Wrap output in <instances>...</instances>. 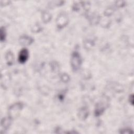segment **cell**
I'll return each mask as SVG.
<instances>
[{"label":"cell","instance_id":"6da1fadb","mask_svg":"<svg viewBox=\"0 0 134 134\" xmlns=\"http://www.w3.org/2000/svg\"><path fill=\"white\" fill-rule=\"evenodd\" d=\"M82 63V59L79 52L75 51L72 52L71 57V65L72 70L76 71L79 69Z\"/></svg>","mask_w":134,"mask_h":134},{"label":"cell","instance_id":"7a4b0ae2","mask_svg":"<svg viewBox=\"0 0 134 134\" xmlns=\"http://www.w3.org/2000/svg\"><path fill=\"white\" fill-rule=\"evenodd\" d=\"M23 107V104L20 102L16 103L11 105L8 108V116L12 119L17 117Z\"/></svg>","mask_w":134,"mask_h":134},{"label":"cell","instance_id":"3957f363","mask_svg":"<svg viewBox=\"0 0 134 134\" xmlns=\"http://www.w3.org/2000/svg\"><path fill=\"white\" fill-rule=\"evenodd\" d=\"M68 18L64 13H61L57 17L56 23L58 28L61 29L65 27L68 23Z\"/></svg>","mask_w":134,"mask_h":134},{"label":"cell","instance_id":"277c9868","mask_svg":"<svg viewBox=\"0 0 134 134\" xmlns=\"http://www.w3.org/2000/svg\"><path fill=\"white\" fill-rule=\"evenodd\" d=\"M12 118H11L9 116H8L7 117H4L1 122V133H5L6 131L7 130V129L10 127L11 124H12Z\"/></svg>","mask_w":134,"mask_h":134},{"label":"cell","instance_id":"5b68a950","mask_svg":"<svg viewBox=\"0 0 134 134\" xmlns=\"http://www.w3.org/2000/svg\"><path fill=\"white\" fill-rule=\"evenodd\" d=\"M29 57V52L26 48L22 49L18 55V61L20 63H24L28 60Z\"/></svg>","mask_w":134,"mask_h":134},{"label":"cell","instance_id":"8992f818","mask_svg":"<svg viewBox=\"0 0 134 134\" xmlns=\"http://www.w3.org/2000/svg\"><path fill=\"white\" fill-rule=\"evenodd\" d=\"M19 43L23 46H29L34 42V39L30 36L23 35L19 38Z\"/></svg>","mask_w":134,"mask_h":134},{"label":"cell","instance_id":"52a82bcc","mask_svg":"<svg viewBox=\"0 0 134 134\" xmlns=\"http://www.w3.org/2000/svg\"><path fill=\"white\" fill-rule=\"evenodd\" d=\"M88 110L86 107H82L79 109L78 115L80 118L81 119H85L88 115Z\"/></svg>","mask_w":134,"mask_h":134},{"label":"cell","instance_id":"ba28073f","mask_svg":"<svg viewBox=\"0 0 134 134\" xmlns=\"http://www.w3.org/2000/svg\"><path fill=\"white\" fill-rule=\"evenodd\" d=\"M5 58L7 63L8 65L10 66L14 62V55L13 53L10 51H8L5 54Z\"/></svg>","mask_w":134,"mask_h":134},{"label":"cell","instance_id":"9c48e42d","mask_svg":"<svg viewBox=\"0 0 134 134\" xmlns=\"http://www.w3.org/2000/svg\"><path fill=\"white\" fill-rule=\"evenodd\" d=\"M105 107L104 104L102 103H98L96 105V107L95 110V115L96 116L100 115L105 110Z\"/></svg>","mask_w":134,"mask_h":134},{"label":"cell","instance_id":"30bf717a","mask_svg":"<svg viewBox=\"0 0 134 134\" xmlns=\"http://www.w3.org/2000/svg\"><path fill=\"white\" fill-rule=\"evenodd\" d=\"M51 18V15L48 12H44L42 15V19L44 23L49 22Z\"/></svg>","mask_w":134,"mask_h":134},{"label":"cell","instance_id":"8fae6325","mask_svg":"<svg viewBox=\"0 0 134 134\" xmlns=\"http://www.w3.org/2000/svg\"><path fill=\"white\" fill-rule=\"evenodd\" d=\"M0 36H1V41L3 42L5 41L6 38V31L4 27H1V32H0Z\"/></svg>","mask_w":134,"mask_h":134},{"label":"cell","instance_id":"7c38bea8","mask_svg":"<svg viewBox=\"0 0 134 134\" xmlns=\"http://www.w3.org/2000/svg\"><path fill=\"white\" fill-rule=\"evenodd\" d=\"M90 20V21H91L92 24H96L99 20V17L97 15H92V17H91Z\"/></svg>","mask_w":134,"mask_h":134},{"label":"cell","instance_id":"4fadbf2b","mask_svg":"<svg viewBox=\"0 0 134 134\" xmlns=\"http://www.w3.org/2000/svg\"><path fill=\"white\" fill-rule=\"evenodd\" d=\"M41 30V27L40 25L38 24H36L33 27L31 28V30L32 32H38Z\"/></svg>","mask_w":134,"mask_h":134},{"label":"cell","instance_id":"5bb4252c","mask_svg":"<svg viewBox=\"0 0 134 134\" xmlns=\"http://www.w3.org/2000/svg\"><path fill=\"white\" fill-rule=\"evenodd\" d=\"M61 80L64 82H68L70 80V77L68 74L64 73L61 75Z\"/></svg>","mask_w":134,"mask_h":134},{"label":"cell","instance_id":"9a60e30c","mask_svg":"<svg viewBox=\"0 0 134 134\" xmlns=\"http://www.w3.org/2000/svg\"><path fill=\"white\" fill-rule=\"evenodd\" d=\"M120 133H132V130L130 129H123L122 130H120Z\"/></svg>","mask_w":134,"mask_h":134},{"label":"cell","instance_id":"2e32d148","mask_svg":"<svg viewBox=\"0 0 134 134\" xmlns=\"http://www.w3.org/2000/svg\"><path fill=\"white\" fill-rule=\"evenodd\" d=\"M129 100H130V103L133 105V95L132 94L129 97Z\"/></svg>","mask_w":134,"mask_h":134}]
</instances>
